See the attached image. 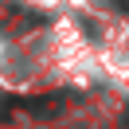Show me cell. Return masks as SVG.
I'll return each instance as SVG.
<instances>
[{"mask_svg":"<svg viewBox=\"0 0 129 129\" xmlns=\"http://www.w3.org/2000/svg\"><path fill=\"white\" fill-rule=\"evenodd\" d=\"M121 4H125V8H129V0H121Z\"/></svg>","mask_w":129,"mask_h":129,"instance_id":"cell-1","label":"cell"}]
</instances>
